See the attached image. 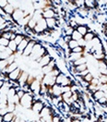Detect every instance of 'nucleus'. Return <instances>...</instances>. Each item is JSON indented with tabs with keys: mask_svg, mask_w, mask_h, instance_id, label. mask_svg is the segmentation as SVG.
<instances>
[{
	"mask_svg": "<svg viewBox=\"0 0 107 122\" xmlns=\"http://www.w3.org/2000/svg\"><path fill=\"white\" fill-rule=\"evenodd\" d=\"M34 101V94L32 92H25L24 96L19 101V106L23 108H31L32 103Z\"/></svg>",
	"mask_w": 107,
	"mask_h": 122,
	"instance_id": "nucleus-1",
	"label": "nucleus"
},
{
	"mask_svg": "<svg viewBox=\"0 0 107 122\" xmlns=\"http://www.w3.org/2000/svg\"><path fill=\"white\" fill-rule=\"evenodd\" d=\"M27 15H29V14H27V13L23 10L22 8H15V10H14L13 14H12L11 16H12V19H13L14 22H15L16 25H17V23L19 22V20H21L23 18Z\"/></svg>",
	"mask_w": 107,
	"mask_h": 122,
	"instance_id": "nucleus-2",
	"label": "nucleus"
},
{
	"mask_svg": "<svg viewBox=\"0 0 107 122\" xmlns=\"http://www.w3.org/2000/svg\"><path fill=\"white\" fill-rule=\"evenodd\" d=\"M46 30H47V25H46L45 20L44 19H42L41 20H39L38 22H37L35 28L33 29V31H34V33L36 35H39V34L43 33L44 31H45Z\"/></svg>",
	"mask_w": 107,
	"mask_h": 122,
	"instance_id": "nucleus-3",
	"label": "nucleus"
},
{
	"mask_svg": "<svg viewBox=\"0 0 107 122\" xmlns=\"http://www.w3.org/2000/svg\"><path fill=\"white\" fill-rule=\"evenodd\" d=\"M45 107V104L42 101V100H34L33 103H32V106H31V110L32 112L36 113V114H40L41 111L43 110V108Z\"/></svg>",
	"mask_w": 107,
	"mask_h": 122,
	"instance_id": "nucleus-4",
	"label": "nucleus"
},
{
	"mask_svg": "<svg viewBox=\"0 0 107 122\" xmlns=\"http://www.w3.org/2000/svg\"><path fill=\"white\" fill-rule=\"evenodd\" d=\"M43 18L44 20L47 19H52V18H58V13L55 8H48V9H44L43 12Z\"/></svg>",
	"mask_w": 107,
	"mask_h": 122,
	"instance_id": "nucleus-5",
	"label": "nucleus"
},
{
	"mask_svg": "<svg viewBox=\"0 0 107 122\" xmlns=\"http://www.w3.org/2000/svg\"><path fill=\"white\" fill-rule=\"evenodd\" d=\"M37 42H38V41H37L36 39H32L31 42H29L28 46H26V48H25L24 51H23V53H22L23 56H31V52H32V50H33V47H34L35 44H36Z\"/></svg>",
	"mask_w": 107,
	"mask_h": 122,
	"instance_id": "nucleus-6",
	"label": "nucleus"
},
{
	"mask_svg": "<svg viewBox=\"0 0 107 122\" xmlns=\"http://www.w3.org/2000/svg\"><path fill=\"white\" fill-rule=\"evenodd\" d=\"M53 58H52V56L49 55V54L47 53L45 54L44 56H42L41 58H39L38 60L36 61L37 63L39 64V66L40 67H42V68H44V67H45V66H47L49 63H50V61L52 60Z\"/></svg>",
	"mask_w": 107,
	"mask_h": 122,
	"instance_id": "nucleus-7",
	"label": "nucleus"
},
{
	"mask_svg": "<svg viewBox=\"0 0 107 122\" xmlns=\"http://www.w3.org/2000/svg\"><path fill=\"white\" fill-rule=\"evenodd\" d=\"M21 72H22V70H21L20 68H18L17 69L13 70L12 72H10V73L8 75L9 81H18V80H19V76H20Z\"/></svg>",
	"mask_w": 107,
	"mask_h": 122,
	"instance_id": "nucleus-8",
	"label": "nucleus"
},
{
	"mask_svg": "<svg viewBox=\"0 0 107 122\" xmlns=\"http://www.w3.org/2000/svg\"><path fill=\"white\" fill-rule=\"evenodd\" d=\"M81 35H82V37L85 36L89 31H91V29H90V27L87 25V24H82V25H78V27H77L76 29Z\"/></svg>",
	"mask_w": 107,
	"mask_h": 122,
	"instance_id": "nucleus-9",
	"label": "nucleus"
},
{
	"mask_svg": "<svg viewBox=\"0 0 107 122\" xmlns=\"http://www.w3.org/2000/svg\"><path fill=\"white\" fill-rule=\"evenodd\" d=\"M28 77H29V74H28L26 71L22 70L20 76H19V80H18V83H19V87H22L24 84H26L27 80H28Z\"/></svg>",
	"mask_w": 107,
	"mask_h": 122,
	"instance_id": "nucleus-10",
	"label": "nucleus"
},
{
	"mask_svg": "<svg viewBox=\"0 0 107 122\" xmlns=\"http://www.w3.org/2000/svg\"><path fill=\"white\" fill-rule=\"evenodd\" d=\"M52 91H53V93H52V96H54V97H58V96H61L62 95V87L58 84H54L52 86Z\"/></svg>",
	"mask_w": 107,
	"mask_h": 122,
	"instance_id": "nucleus-11",
	"label": "nucleus"
},
{
	"mask_svg": "<svg viewBox=\"0 0 107 122\" xmlns=\"http://www.w3.org/2000/svg\"><path fill=\"white\" fill-rule=\"evenodd\" d=\"M85 8L88 9H96L97 2L94 0H85Z\"/></svg>",
	"mask_w": 107,
	"mask_h": 122,
	"instance_id": "nucleus-12",
	"label": "nucleus"
},
{
	"mask_svg": "<svg viewBox=\"0 0 107 122\" xmlns=\"http://www.w3.org/2000/svg\"><path fill=\"white\" fill-rule=\"evenodd\" d=\"M103 96H105V94H104L103 92H102L101 90H97L92 94V98L93 99V101H96V102L99 99H101L102 97H103Z\"/></svg>",
	"mask_w": 107,
	"mask_h": 122,
	"instance_id": "nucleus-13",
	"label": "nucleus"
},
{
	"mask_svg": "<svg viewBox=\"0 0 107 122\" xmlns=\"http://www.w3.org/2000/svg\"><path fill=\"white\" fill-rule=\"evenodd\" d=\"M98 34H96L94 31H89L85 36H83V39H84V41L86 43H90V42H92L93 39L95 38L96 36H97Z\"/></svg>",
	"mask_w": 107,
	"mask_h": 122,
	"instance_id": "nucleus-14",
	"label": "nucleus"
},
{
	"mask_svg": "<svg viewBox=\"0 0 107 122\" xmlns=\"http://www.w3.org/2000/svg\"><path fill=\"white\" fill-rule=\"evenodd\" d=\"M15 117L16 115L14 114V112H8L3 116V122H11Z\"/></svg>",
	"mask_w": 107,
	"mask_h": 122,
	"instance_id": "nucleus-15",
	"label": "nucleus"
},
{
	"mask_svg": "<svg viewBox=\"0 0 107 122\" xmlns=\"http://www.w3.org/2000/svg\"><path fill=\"white\" fill-rule=\"evenodd\" d=\"M19 68V66H18V62L16 61V62H14V63H12V64H9L8 66V68L6 69V70L3 72V73H6L7 75H8L10 72H12L13 70H15V69H17Z\"/></svg>",
	"mask_w": 107,
	"mask_h": 122,
	"instance_id": "nucleus-16",
	"label": "nucleus"
},
{
	"mask_svg": "<svg viewBox=\"0 0 107 122\" xmlns=\"http://www.w3.org/2000/svg\"><path fill=\"white\" fill-rule=\"evenodd\" d=\"M67 77H68V75H66V74H64V73L61 72L58 76L55 77V84H58V85L61 86L62 83L64 82V81L67 79Z\"/></svg>",
	"mask_w": 107,
	"mask_h": 122,
	"instance_id": "nucleus-17",
	"label": "nucleus"
},
{
	"mask_svg": "<svg viewBox=\"0 0 107 122\" xmlns=\"http://www.w3.org/2000/svg\"><path fill=\"white\" fill-rule=\"evenodd\" d=\"M14 10H15V7H14L13 5H11L10 3H8V6L3 9L4 13H5V14H8V15H12L13 12H14Z\"/></svg>",
	"mask_w": 107,
	"mask_h": 122,
	"instance_id": "nucleus-18",
	"label": "nucleus"
},
{
	"mask_svg": "<svg viewBox=\"0 0 107 122\" xmlns=\"http://www.w3.org/2000/svg\"><path fill=\"white\" fill-rule=\"evenodd\" d=\"M8 48L10 50V51H12L13 54H17V51H18V46H17V44H16L14 41H9V44H8Z\"/></svg>",
	"mask_w": 107,
	"mask_h": 122,
	"instance_id": "nucleus-19",
	"label": "nucleus"
},
{
	"mask_svg": "<svg viewBox=\"0 0 107 122\" xmlns=\"http://www.w3.org/2000/svg\"><path fill=\"white\" fill-rule=\"evenodd\" d=\"M8 62L7 59H1L0 60V72H4L8 68Z\"/></svg>",
	"mask_w": 107,
	"mask_h": 122,
	"instance_id": "nucleus-20",
	"label": "nucleus"
},
{
	"mask_svg": "<svg viewBox=\"0 0 107 122\" xmlns=\"http://www.w3.org/2000/svg\"><path fill=\"white\" fill-rule=\"evenodd\" d=\"M75 69H76L77 75H78V73H80V72L84 71V70H86V69H88V64L86 63V64H82V65L77 66V67H75Z\"/></svg>",
	"mask_w": 107,
	"mask_h": 122,
	"instance_id": "nucleus-21",
	"label": "nucleus"
},
{
	"mask_svg": "<svg viewBox=\"0 0 107 122\" xmlns=\"http://www.w3.org/2000/svg\"><path fill=\"white\" fill-rule=\"evenodd\" d=\"M87 63V57L86 56H82V57H80L79 59H78L76 60L74 63H73V66H79V65H82V64H86Z\"/></svg>",
	"mask_w": 107,
	"mask_h": 122,
	"instance_id": "nucleus-22",
	"label": "nucleus"
},
{
	"mask_svg": "<svg viewBox=\"0 0 107 122\" xmlns=\"http://www.w3.org/2000/svg\"><path fill=\"white\" fill-rule=\"evenodd\" d=\"M71 37H72V40H75V41H78V40H80V39H82V35L77 30H74L73 31V33H72V35H71Z\"/></svg>",
	"mask_w": 107,
	"mask_h": 122,
	"instance_id": "nucleus-23",
	"label": "nucleus"
},
{
	"mask_svg": "<svg viewBox=\"0 0 107 122\" xmlns=\"http://www.w3.org/2000/svg\"><path fill=\"white\" fill-rule=\"evenodd\" d=\"M24 37H25V34H17V35H16V38H15V40H14V42L17 44V46H19V45L22 42V40L24 39Z\"/></svg>",
	"mask_w": 107,
	"mask_h": 122,
	"instance_id": "nucleus-24",
	"label": "nucleus"
},
{
	"mask_svg": "<svg viewBox=\"0 0 107 122\" xmlns=\"http://www.w3.org/2000/svg\"><path fill=\"white\" fill-rule=\"evenodd\" d=\"M68 48L70 50H73L74 48H76L77 46H78V42L75 41V40H71L68 44Z\"/></svg>",
	"mask_w": 107,
	"mask_h": 122,
	"instance_id": "nucleus-25",
	"label": "nucleus"
},
{
	"mask_svg": "<svg viewBox=\"0 0 107 122\" xmlns=\"http://www.w3.org/2000/svg\"><path fill=\"white\" fill-rule=\"evenodd\" d=\"M93 78H94V77H93V75H92V73L90 72V73H88V74H87L85 77H83V80H84L85 81H87V82L91 83V82H92V81L93 80Z\"/></svg>",
	"mask_w": 107,
	"mask_h": 122,
	"instance_id": "nucleus-26",
	"label": "nucleus"
},
{
	"mask_svg": "<svg viewBox=\"0 0 107 122\" xmlns=\"http://www.w3.org/2000/svg\"><path fill=\"white\" fill-rule=\"evenodd\" d=\"M71 52L73 53H84L85 52V47H81V46H77L76 48H74L73 50H71Z\"/></svg>",
	"mask_w": 107,
	"mask_h": 122,
	"instance_id": "nucleus-27",
	"label": "nucleus"
},
{
	"mask_svg": "<svg viewBox=\"0 0 107 122\" xmlns=\"http://www.w3.org/2000/svg\"><path fill=\"white\" fill-rule=\"evenodd\" d=\"M100 83L101 84H106L107 83V75H100L98 77Z\"/></svg>",
	"mask_w": 107,
	"mask_h": 122,
	"instance_id": "nucleus-28",
	"label": "nucleus"
},
{
	"mask_svg": "<svg viewBox=\"0 0 107 122\" xmlns=\"http://www.w3.org/2000/svg\"><path fill=\"white\" fill-rule=\"evenodd\" d=\"M8 44H9V40H7V39L3 38V37H0V46L8 47Z\"/></svg>",
	"mask_w": 107,
	"mask_h": 122,
	"instance_id": "nucleus-29",
	"label": "nucleus"
},
{
	"mask_svg": "<svg viewBox=\"0 0 107 122\" xmlns=\"http://www.w3.org/2000/svg\"><path fill=\"white\" fill-rule=\"evenodd\" d=\"M8 5V1L7 0H0V8L4 9Z\"/></svg>",
	"mask_w": 107,
	"mask_h": 122,
	"instance_id": "nucleus-30",
	"label": "nucleus"
},
{
	"mask_svg": "<svg viewBox=\"0 0 107 122\" xmlns=\"http://www.w3.org/2000/svg\"><path fill=\"white\" fill-rule=\"evenodd\" d=\"M16 94L19 96V99H21L23 96H24V94H25V92L23 91V90H21V88H20L19 91H17V93H16Z\"/></svg>",
	"mask_w": 107,
	"mask_h": 122,
	"instance_id": "nucleus-31",
	"label": "nucleus"
},
{
	"mask_svg": "<svg viewBox=\"0 0 107 122\" xmlns=\"http://www.w3.org/2000/svg\"><path fill=\"white\" fill-rule=\"evenodd\" d=\"M62 38H63V40L65 41V43H67V44H68L69 42L72 40V37L69 36V35H63Z\"/></svg>",
	"mask_w": 107,
	"mask_h": 122,
	"instance_id": "nucleus-32",
	"label": "nucleus"
},
{
	"mask_svg": "<svg viewBox=\"0 0 107 122\" xmlns=\"http://www.w3.org/2000/svg\"><path fill=\"white\" fill-rule=\"evenodd\" d=\"M78 46H81V47H85L86 45H87V43L84 41V39H80V40H78Z\"/></svg>",
	"mask_w": 107,
	"mask_h": 122,
	"instance_id": "nucleus-33",
	"label": "nucleus"
},
{
	"mask_svg": "<svg viewBox=\"0 0 107 122\" xmlns=\"http://www.w3.org/2000/svg\"><path fill=\"white\" fill-rule=\"evenodd\" d=\"M88 73H90V69H86V70H84V71H82V72H80V73H78V75H79V76H81L82 78L83 77H85Z\"/></svg>",
	"mask_w": 107,
	"mask_h": 122,
	"instance_id": "nucleus-34",
	"label": "nucleus"
},
{
	"mask_svg": "<svg viewBox=\"0 0 107 122\" xmlns=\"http://www.w3.org/2000/svg\"><path fill=\"white\" fill-rule=\"evenodd\" d=\"M4 84H5V81H2V80H0V89L4 86Z\"/></svg>",
	"mask_w": 107,
	"mask_h": 122,
	"instance_id": "nucleus-35",
	"label": "nucleus"
},
{
	"mask_svg": "<svg viewBox=\"0 0 107 122\" xmlns=\"http://www.w3.org/2000/svg\"><path fill=\"white\" fill-rule=\"evenodd\" d=\"M19 122H27V121H26L25 119H23V118H21V119H20V121H19Z\"/></svg>",
	"mask_w": 107,
	"mask_h": 122,
	"instance_id": "nucleus-36",
	"label": "nucleus"
},
{
	"mask_svg": "<svg viewBox=\"0 0 107 122\" xmlns=\"http://www.w3.org/2000/svg\"><path fill=\"white\" fill-rule=\"evenodd\" d=\"M30 122H37V120H31Z\"/></svg>",
	"mask_w": 107,
	"mask_h": 122,
	"instance_id": "nucleus-37",
	"label": "nucleus"
},
{
	"mask_svg": "<svg viewBox=\"0 0 107 122\" xmlns=\"http://www.w3.org/2000/svg\"><path fill=\"white\" fill-rule=\"evenodd\" d=\"M27 122H30V121H27Z\"/></svg>",
	"mask_w": 107,
	"mask_h": 122,
	"instance_id": "nucleus-38",
	"label": "nucleus"
}]
</instances>
